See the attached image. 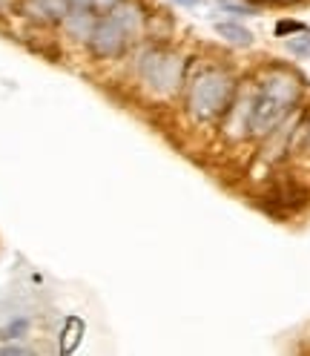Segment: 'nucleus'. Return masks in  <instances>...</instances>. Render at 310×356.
Returning <instances> with one entry per match:
<instances>
[{
  "mask_svg": "<svg viewBox=\"0 0 310 356\" xmlns=\"http://www.w3.org/2000/svg\"><path fill=\"white\" fill-rule=\"evenodd\" d=\"M287 106L284 101L273 98L270 92H259V98H253V113H250V132H256V136H268V132H273L282 118L287 115Z\"/></svg>",
  "mask_w": 310,
  "mask_h": 356,
  "instance_id": "3",
  "label": "nucleus"
},
{
  "mask_svg": "<svg viewBox=\"0 0 310 356\" xmlns=\"http://www.w3.org/2000/svg\"><path fill=\"white\" fill-rule=\"evenodd\" d=\"M0 353H29V350L20 345H9V348H0Z\"/></svg>",
  "mask_w": 310,
  "mask_h": 356,
  "instance_id": "16",
  "label": "nucleus"
},
{
  "mask_svg": "<svg viewBox=\"0 0 310 356\" xmlns=\"http://www.w3.org/2000/svg\"><path fill=\"white\" fill-rule=\"evenodd\" d=\"M233 92H236L233 78L221 70H210L204 75H198L190 89V113L202 121H210L221 113H227Z\"/></svg>",
  "mask_w": 310,
  "mask_h": 356,
  "instance_id": "1",
  "label": "nucleus"
},
{
  "mask_svg": "<svg viewBox=\"0 0 310 356\" xmlns=\"http://www.w3.org/2000/svg\"><path fill=\"white\" fill-rule=\"evenodd\" d=\"M175 6H184V9H195V6H202V0H172Z\"/></svg>",
  "mask_w": 310,
  "mask_h": 356,
  "instance_id": "14",
  "label": "nucleus"
},
{
  "mask_svg": "<svg viewBox=\"0 0 310 356\" xmlns=\"http://www.w3.org/2000/svg\"><path fill=\"white\" fill-rule=\"evenodd\" d=\"M138 72L152 92L172 95L184 81V58L167 49H149L138 63Z\"/></svg>",
  "mask_w": 310,
  "mask_h": 356,
  "instance_id": "2",
  "label": "nucleus"
},
{
  "mask_svg": "<svg viewBox=\"0 0 310 356\" xmlns=\"http://www.w3.org/2000/svg\"><path fill=\"white\" fill-rule=\"evenodd\" d=\"M287 49L293 55H310V35H296L287 40Z\"/></svg>",
  "mask_w": 310,
  "mask_h": 356,
  "instance_id": "10",
  "label": "nucleus"
},
{
  "mask_svg": "<svg viewBox=\"0 0 310 356\" xmlns=\"http://www.w3.org/2000/svg\"><path fill=\"white\" fill-rule=\"evenodd\" d=\"M215 32L233 47H253V32L241 24H215Z\"/></svg>",
  "mask_w": 310,
  "mask_h": 356,
  "instance_id": "9",
  "label": "nucleus"
},
{
  "mask_svg": "<svg viewBox=\"0 0 310 356\" xmlns=\"http://www.w3.org/2000/svg\"><path fill=\"white\" fill-rule=\"evenodd\" d=\"M70 9V0H26V12L40 20H63Z\"/></svg>",
  "mask_w": 310,
  "mask_h": 356,
  "instance_id": "8",
  "label": "nucleus"
},
{
  "mask_svg": "<svg viewBox=\"0 0 310 356\" xmlns=\"http://www.w3.org/2000/svg\"><path fill=\"white\" fill-rule=\"evenodd\" d=\"M118 3H121V0H92V6L101 9V12H113Z\"/></svg>",
  "mask_w": 310,
  "mask_h": 356,
  "instance_id": "12",
  "label": "nucleus"
},
{
  "mask_svg": "<svg viewBox=\"0 0 310 356\" xmlns=\"http://www.w3.org/2000/svg\"><path fill=\"white\" fill-rule=\"evenodd\" d=\"M81 330H83V325H81L78 319H70V330H66V342H63L60 348H63V350H72V348L78 345V339H81V337H78Z\"/></svg>",
  "mask_w": 310,
  "mask_h": 356,
  "instance_id": "11",
  "label": "nucleus"
},
{
  "mask_svg": "<svg viewBox=\"0 0 310 356\" xmlns=\"http://www.w3.org/2000/svg\"><path fill=\"white\" fill-rule=\"evenodd\" d=\"M72 6H83V9H90L92 6V0H70Z\"/></svg>",
  "mask_w": 310,
  "mask_h": 356,
  "instance_id": "17",
  "label": "nucleus"
},
{
  "mask_svg": "<svg viewBox=\"0 0 310 356\" xmlns=\"http://www.w3.org/2000/svg\"><path fill=\"white\" fill-rule=\"evenodd\" d=\"M60 24H63V29H66V35H70V38H75V40H81V43H90L98 20L90 15V9L72 6L70 12H66V17L60 20Z\"/></svg>",
  "mask_w": 310,
  "mask_h": 356,
  "instance_id": "6",
  "label": "nucleus"
},
{
  "mask_svg": "<svg viewBox=\"0 0 310 356\" xmlns=\"http://www.w3.org/2000/svg\"><path fill=\"white\" fill-rule=\"evenodd\" d=\"M299 89H302L299 78H296V75H291V72H284V70L273 72L268 81L261 83V92H270L273 98L284 101L287 106H293V104H296V98H299Z\"/></svg>",
  "mask_w": 310,
  "mask_h": 356,
  "instance_id": "5",
  "label": "nucleus"
},
{
  "mask_svg": "<svg viewBox=\"0 0 310 356\" xmlns=\"http://www.w3.org/2000/svg\"><path fill=\"white\" fill-rule=\"evenodd\" d=\"M124 43H127V32L115 24L113 17H101L95 24L90 47H92V52L98 58H118L124 52Z\"/></svg>",
  "mask_w": 310,
  "mask_h": 356,
  "instance_id": "4",
  "label": "nucleus"
},
{
  "mask_svg": "<svg viewBox=\"0 0 310 356\" xmlns=\"http://www.w3.org/2000/svg\"><path fill=\"white\" fill-rule=\"evenodd\" d=\"M26 330V322L20 319V322H15V325H9V337H15V333H24Z\"/></svg>",
  "mask_w": 310,
  "mask_h": 356,
  "instance_id": "15",
  "label": "nucleus"
},
{
  "mask_svg": "<svg viewBox=\"0 0 310 356\" xmlns=\"http://www.w3.org/2000/svg\"><path fill=\"white\" fill-rule=\"evenodd\" d=\"M109 17L115 20V24L127 32V38L132 35H141L144 32V12H141V6L138 3H132V0H121V3L109 12Z\"/></svg>",
  "mask_w": 310,
  "mask_h": 356,
  "instance_id": "7",
  "label": "nucleus"
},
{
  "mask_svg": "<svg viewBox=\"0 0 310 356\" xmlns=\"http://www.w3.org/2000/svg\"><path fill=\"white\" fill-rule=\"evenodd\" d=\"M225 9H227V12H236V15H253V9H250V6L233 3V0H227V3H225Z\"/></svg>",
  "mask_w": 310,
  "mask_h": 356,
  "instance_id": "13",
  "label": "nucleus"
}]
</instances>
